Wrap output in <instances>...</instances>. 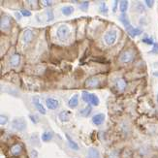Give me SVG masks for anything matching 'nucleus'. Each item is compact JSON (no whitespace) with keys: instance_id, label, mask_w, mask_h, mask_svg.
I'll use <instances>...</instances> for the list:
<instances>
[{"instance_id":"nucleus-1","label":"nucleus","mask_w":158,"mask_h":158,"mask_svg":"<svg viewBox=\"0 0 158 158\" xmlns=\"http://www.w3.org/2000/svg\"><path fill=\"white\" fill-rule=\"evenodd\" d=\"M119 20L122 22V25H124L125 29H126L127 33L132 37V38H135V37L139 36L140 34L142 33V30L139 28H135L131 25L130 21H129V18H128L127 15L126 14H121L119 17Z\"/></svg>"},{"instance_id":"nucleus-2","label":"nucleus","mask_w":158,"mask_h":158,"mask_svg":"<svg viewBox=\"0 0 158 158\" xmlns=\"http://www.w3.org/2000/svg\"><path fill=\"white\" fill-rule=\"evenodd\" d=\"M56 35H57V38L61 40V41H64L70 35V28L67 25H62L58 27L57 31H56Z\"/></svg>"},{"instance_id":"nucleus-3","label":"nucleus","mask_w":158,"mask_h":158,"mask_svg":"<svg viewBox=\"0 0 158 158\" xmlns=\"http://www.w3.org/2000/svg\"><path fill=\"white\" fill-rule=\"evenodd\" d=\"M12 126L17 131H23L26 128V121L23 117H17L13 120Z\"/></svg>"},{"instance_id":"nucleus-4","label":"nucleus","mask_w":158,"mask_h":158,"mask_svg":"<svg viewBox=\"0 0 158 158\" xmlns=\"http://www.w3.org/2000/svg\"><path fill=\"white\" fill-rule=\"evenodd\" d=\"M117 38V33L116 30H110L105 34V37H104V40H105L106 44L109 45V46H112L114 45L116 41Z\"/></svg>"},{"instance_id":"nucleus-5","label":"nucleus","mask_w":158,"mask_h":158,"mask_svg":"<svg viewBox=\"0 0 158 158\" xmlns=\"http://www.w3.org/2000/svg\"><path fill=\"white\" fill-rule=\"evenodd\" d=\"M134 58V53L132 50H124L121 54L119 56V61L123 64H127L131 62Z\"/></svg>"},{"instance_id":"nucleus-6","label":"nucleus","mask_w":158,"mask_h":158,"mask_svg":"<svg viewBox=\"0 0 158 158\" xmlns=\"http://www.w3.org/2000/svg\"><path fill=\"white\" fill-rule=\"evenodd\" d=\"M100 85V80L96 77H92V78H89V79L86 80L85 82V86L86 87H89V88H95V87H98Z\"/></svg>"},{"instance_id":"nucleus-7","label":"nucleus","mask_w":158,"mask_h":158,"mask_svg":"<svg viewBox=\"0 0 158 158\" xmlns=\"http://www.w3.org/2000/svg\"><path fill=\"white\" fill-rule=\"evenodd\" d=\"M46 106L50 110H56L59 107V102L54 98H48L46 100Z\"/></svg>"},{"instance_id":"nucleus-8","label":"nucleus","mask_w":158,"mask_h":158,"mask_svg":"<svg viewBox=\"0 0 158 158\" xmlns=\"http://www.w3.org/2000/svg\"><path fill=\"white\" fill-rule=\"evenodd\" d=\"M33 104H34V106L36 107L37 111H38L40 114H47L46 109H45V107L42 105V103L40 102V99L38 97H33Z\"/></svg>"},{"instance_id":"nucleus-9","label":"nucleus","mask_w":158,"mask_h":158,"mask_svg":"<svg viewBox=\"0 0 158 158\" xmlns=\"http://www.w3.org/2000/svg\"><path fill=\"white\" fill-rule=\"evenodd\" d=\"M0 25H1V29L4 31L9 30L11 27V18L9 17H3L1 18V21H0Z\"/></svg>"},{"instance_id":"nucleus-10","label":"nucleus","mask_w":158,"mask_h":158,"mask_svg":"<svg viewBox=\"0 0 158 158\" xmlns=\"http://www.w3.org/2000/svg\"><path fill=\"white\" fill-rule=\"evenodd\" d=\"M32 39H33V31L30 30V29H26V30L23 32V35H22L23 43L29 44V43H31Z\"/></svg>"},{"instance_id":"nucleus-11","label":"nucleus","mask_w":158,"mask_h":158,"mask_svg":"<svg viewBox=\"0 0 158 158\" xmlns=\"http://www.w3.org/2000/svg\"><path fill=\"white\" fill-rule=\"evenodd\" d=\"M105 121V114H97L92 117V122L95 125H101Z\"/></svg>"},{"instance_id":"nucleus-12","label":"nucleus","mask_w":158,"mask_h":158,"mask_svg":"<svg viewBox=\"0 0 158 158\" xmlns=\"http://www.w3.org/2000/svg\"><path fill=\"white\" fill-rule=\"evenodd\" d=\"M72 112L70 111H62L59 114V119L62 122H67L71 119Z\"/></svg>"},{"instance_id":"nucleus-13","label":"nucleus","mask_w":158,"mask_h":158,"mask_svg":"<svg viewBox=\"0 0 158 158\" xmlns=\"http://www.w3.org/2000/svg\"><path fill=\"white\" fill-rule=\"evenodd\" d=\"M78 104H79V95L78 94H75L74 96H72V97L69 99L68 101V106L69 108L71 109H75L76 107L78 106Z\"/></svg>"},{"instance_id":"nucleus-14","label":"nucleus","mask_w":158,"mask_h":158,"mask_svg":"<svg viewBox=\"0 0 158 158\" xmlns=\"http://www.w3.org/2000/svg\"><path fill=\"white\" fill-rule=\"evenodd\" d=\"M116 87L119 91H123V90L126 88V82H125V80L122 79V78L117 79L116 81Z\"/></svg>"},{"instance_id":"nucleus-15","label":"nucleus","mask_w":158,"mask_h":158,"mask_svg":"<svg viewBox=\"0 0 158 158\" xmlns=\"http://www.w3.org/2000/svg\"><path fill=\"white\" fill-rule=\"evenodd\" d=\"M21 151H22V146L20 144H15V146H13L11 148V153L14 155V156H18L21 153Z\"/></svg>"},{"instance_id":"nucleus-16","label":"nucleus","mask_w":158,"mask_h":158,"mask_svg":"<svg viewBox=\"0 0 158 158\" xmlns=\"http://www.w3.org/2000/svg\"><path fill=\"white\" fill-rule=\"evenodd\" d=\"M20 62V54H18V53H15V54H13L11 56V59H10V63L12 66H18V64Z\"/></svg>"},{"instance_id":"nucleus-17","label":"nucleus","mask_w":158,"mask_h":158,"mask_svg":"<svg viewBox=\"0 0 158 158\" xmlns=\"http://www.w3.org/2000/svg\"><path fill=\"white\" fill-rule=\"evenodd\" d=\"M88 158H100V154H99V151L96 148H89L87 152Z\"/></svg>"},{"instance_id":"nucleus-18","label":"nucleus","mask_w":158,"mask_h":158,"mask_svg":"<svg viewBox=\"0 0 158 158\" xmlns=\"http://www.w3.org/2000/svg\"><path fill=\"white\" fill-rule=\"evenodd\" d=\"M41 139H42L43 142H45V143L50 142L52 139V133L50 132V131H45V132L42 134Z\"/></svg>"},{"instance_id":"nucleus-19","label":"nucleus","mask_w":158,"mask_h":158,"mask_svg":"<svg viewBox=\"0 0 158 158\" xmlns=\"http://www.w3.org/2000/svg\"><path fill=\"white\" fill-rule=\"evenodd\" d=\"M65 136H66V139H67V141H68V144H69V146H70V148H72V149H75V151H78V149H79V146L72 140L68 134H65Z\"/></svg>"},{"instance_id":"nucleus-20","label":"nucleus","mask_w":158,"mask_h":158,"mask_svg":"<svg viewBox=\"0 0 158 158\" xmlns=\"http://www.w3.org/2000/svg\"><path fill=\"white\" fill-rule=\"evenodd\" d=\"M127 8H128V1H120L119 3V10L122 14H125V12L127 11Z\"/></svg>"},{"instance_id":"nucleus-21","label":"nucleus","mask_w":158,"mask_h":158,"mask_svg":"<svg viewBox=\"0 0 158 158\" xmlns=\"http://www.w3.org/2000/svg\"><path fill=\"white\" fill-rule=\"evenodd\" d=\"M74 12V8L72 6H65L62 8V13L65 16H70Z\"/></svg>"},{"instance_id":"nucleus-22","label":"nucleus","mask_w":158,"mask_h":158,"mask_svg":"<svg viewBox=\"0 0 158 158\" xmlns=\"http://www.w3.org/2000/svg\"><path fill=\"white\" fill-rule=\"evenodd\" d=\"M90 112H91V107H90L89 105L86 106L84 110H82L81 111V114L82 116H84V117H86L88 116L90 114Z\"/></svg>"},{"instance_id":"nucleus-23","label":"nucleus","mask_w":158,"mask_h":158,"mask_svg":"<svg viewBox=\"0 0 158 158\" xmlns=\"http://www.w3.org/2000/svg\"><path fill=\"white\" fill-rule=\"evenodd\" d=\"M90 93L85 91V90H84V91L82 92V100L84 101V102L86 103H90Z\"/></svg>"},{"instance_id":"nucleus-24","label":"nucleus","mask_w":158,"mask_h":158,"mask_svg":"<svg viewBox=\"0 0 158 158\" xmlns=\"http://www.w3.org/2000/svg\"><path fill=\"white\" fill-rule=\"evenodd\" d=\"M90 103H91L93 106L99 105V98L97 97V95H95V94L90 95Z\"/></svg>"},{"instance_id":"nucleus-25","label":"nucleus","mask_w":158,"mask_h":158,"mask_svg":"<svg viewBox=\"0 0 158 158\" xmlns=\"http://www.w3.org/2000/svg\"><path fill=\"white\" fill-rule=\"evenodd\" d=\"M99 10H100V13H102V14H107L108 13V8H107L106 4L105 3H101L100 4V7H99Z\"/></svg>"},{"instance_id":"nucleus-26","label":"nucleus","mask_w":158,"mask_h":158,"mask_svg":"<svg viewBox=\"0 0 158 158\" xmlns=\"http://www.w3.org/2000/svg\"><path fill=\"white\" fill-rule=\"evenodd\" d=\"M142 42L144 43V44H148V45H154V42H153V39L152 38H144L142 40Z\"/></svg>"},{"instance_id":"nucleus-27","label":"nucleus","mask_w":158,"mask_h":158,"mask_svg":"<svg viewBox=\"0 0 158 158\" xmlns=\"http://www.w3.org/2000/svg\"><path fill=\"white\" fill-rule=\"evenodd\" d=\"M88 5H89V3H88V1H84L82 3H81V5H80V7L82 8V11H86L87 8H88Z\"/></svg>"},{"instance_id":"nucleus-28","label":"nucleus","mask_w":158,"mask_h":158,"mask_svg":"<svg viewBox=\"0 0 158 158\" xmlns=\"http://www.w3.org/2000/svg\"><path fill=\"white\" fill-rule=\"evenodd\" d=\"M7 122H8L7 116H0V124H1V125H5Z\"/></svg>"},{"instance_id":"nucleus-29","label":"nucleus","mask_w":158,"mask_h":158,"mask_svg":"<svg viewBox=\"0 0 158 158\" xmlns=\"http://www.w3.org/2000/svg\"><path fill=\"white\" fill-rule=\"evenodd\" d=\"M20 13H21V15L25 16V17H30V16H31V12H30V11L25 10V9L21 10V11H20Z\"/></svg>"},{"instance_id":"nucleus-30","label":"nucleus","mask_w":158,"mask_h":158,"mask_svg":"<svg viewBox=\"0 0 158 158\" xmlns=\"http://www.w3.org/2000/svg\"><path fill=\"white\" fill-rule=\"evenodd\" d=\"M151 53H158V43H154L153 45V50L151 52Z\"/></svg>"},{"instance_id":"nucleus-31","label":"nucleus","mask_w":158,"mask_h":158,"mask_svg":"<svg viewBox=\"0 0 158 158\" xmlns=\"http://www.w3.org/2000/svg\"><path fill=\"white\" fill-rule=\"evenodd\" d=\"M48 17H50V18L48 20V21H50V20H53V14H52V10H49L48 11Z\"/></svg>"},{"instance_id":"nucleus-32","label":"nucleus","mask_w":158,"mask_h":158,"mask_svg":"<svg viewBox=\"0 0 158 158\" xmlns=\"http://www.w3.org/2000/svg\"><path fill=\"white\" fill-rule=\"evenodd\" d=\"M146 4L148 5V7H151V8L152 6H153L154 1H153V0H146Z\"/></svg>"},{"instance_id":"nucleus-33","label":"nucleus","mask_w":158,"mask_h":158,"mask_svg":"<svg viewBox=\"0 0 158 158\" xmlns=\"http://www.w3.org/2000/svg\"><path fill=\"white\" fill-rule=\"evenodd\" d=\"M31 153H32V156L34 155V158H37V152H36V151H34V149H33Z\"/></svg>"},{"instance_id":"nucleus-34","label":"nucleus","mask_w":158,"mask_h":158,"mask_svg":"<svg viewBox=\"0 0 158 158\" xmlns=\"http://www.w3.org/2000/svg\"><path fill=\"white\" fill-rule=\"evenodd\" d=\"M44 2H45V4L49 5V6H50V5H52V1H44Z\"/></svg>"},{"instance_id":"nucleus-35","label":"nucleus","mask_w":158,"mask_h":158,"mask_svg":"<svg viewBox=\"0 0 158 158\" xmlns=\"http://www.w3.org/2000/svg\"><path fill=\"white\" fill-rule=\"evenodd\" d=\"M117 1H114V12H116V7Z\"/></svg>"},{"instance_id":"nucleus-36","label":"nucleus","mask_w":158,"mask_h":158,"mask_svg":"<svg viewBox=\"0 0 158 158\" xmlns=\"http://www.w3.org/2000/svg\"><path fill=\"white\" fill-rule=\"evenodd\" d=\"M153 76L158 77V72H154V73H153Z\"/></svg>"},{"instance_id":"nucleus-37","label":"nucleus","mask_w":158,"mask_h":158,"mask_svg":"<svg viewBox=\"0 0 158 158\" xmlns=\"http://www.w3.org/2000/svg\"><path fill=\"white\" fill-rule=\"evenodd\" d=\"M157 102H158V94H157Z\"/></svg>"}]
</instances>
